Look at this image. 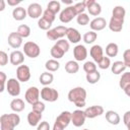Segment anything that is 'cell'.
I'll use <instances>...</instances> for the list:
<instances>
[{
    "label": "cell",
    "instance_id": "cell-1",
    "mask_svg": "<svg viewBox=\"0 0 130 130\" xmlns=\"http://www.w3.org/2000/svg\"><path fill=\"white\" fill-rule=\"evenodd\" d=\"M86 95L87 93H86L85 88L81 86H76L69 90L67 96H68L69 102L73 103L76 107L83 108L86 104Z\"/></svg>",
    "mask_w": 130,
    "mask_h": 130
},
{
    "label": "cell",
    "instance_id": "cell-2",
    "mask_svg": "<svg viewBox=\"0 0 130 130\" xmlns=\"http://www.w3.org/2000/svg\"><path fill=\"white\" fill-rule=\"evenodd\" d=\"M20 123V117L18 114H3L0 117V130H14Z\"/></svg>",
    "mask_w": 130,
    "mask_h": 130
},
{
    "label": "cell",
    "instance_id": "cell-3",
    "mask_svg": "<svg viewBox=\"0 0 130 130\" xmlns=\"http://www.w3.org/2000/svg\"><path fill=\"white\" fill-rule=\"evenodd\" d=\"M71 123V113L69 111H63L55 120L52 130H64Z\"/></svg>",
    "mask_w": 130,
    "mask_h": 130
},
{
    "label": "cell",
    "instance_id": "cell-4",
    "mask_svg": "<svg viewBox=\"0 0 130 130\" xmlns=\"http://www.w3.org/2000/svg\"><path fill=\"white\" fill-rule=\"evenodd\" d=\"M23 54L29 58H37L40 56L41 54V48L40 46L35 43V42H31V41H28L26 43H24L23 45Z\"/></svg>",
    "mask_w": 130,
    "mask_h": 130
},
{
    "label": "cell",
    "instance_id": "cell-5",
    "mask_svg": "<svg viewBox=\"0 0 130 130\" xmlns=\"http://www.w3.org/2000/svg\"><path fill=\"white\" fill-rule=\"evenodd\" d=\"M67 32V27L63 26V25H58L54 28H51L47 31L46 36L49 40L51 41H59L61 39H63L66 36Z\"/></svg>",
    "mask_w": 130,
    "mask_h": 130
},
{
    "label": "cell",
    "instance_id": "cell-6",
    "mask_svg": "<svg viewBox=\"0 0 130 130\" xmlns=\"http://www.w3.org/2000/svg\"><path fill=\"white\" fill-rule=\"evenodd\" d=\"M41 98L49 103H54L59 99V92L57 89L50 87V86H44L41 89Z\"/></svg>",
    "mask_w": 130,
    "mask_h": 130
},
{
    "label": "cell",
    "instance_id": "cell-7",
    "mask_svg": "<svg viewBox=\"0 0 130 130\" xmlns=\"http://www.w3.org/2000/svg\"><path fill=\"white\" fill-rule=\"evenodd\" d=\"M40 95H41V91L37 86H30L26 89L25 93H24V100L26 101V103H28L29 105H34L35 103L39 102L40 100Z\"/></svg>",
    "mask_w": 130,
    "mask_h": 130
},
{
    "label": "cell",
    "instance_id": "cell-8",
    "mask_svg": "<svg viewBox=\"0 0 130 130\" xmlns=\"http://www.w3.org/2000/svg\"><path fill=\"white\" fill-rule=\"evenodd\" d=\"M6 90L11 96H18L20 94V83L17 78H9L6 83Z\"/></svg>",
    "mask_w": 130,
    "mask_h": 130
},
{
    "label": "cell",
    "instance_id": "cell-9",
    "mask_svg": "<svg viewBox=\"0 0 130 130\" xmlns=\"http://www.w3.org/2000/svg\"><path fill=\"white\" fill-rule=\"evenodd\" d=\"M75 16H77L76 12H75V9H74V6L73 5H70L66 8H64L61 12H60V15H59V19L61 22L63 23H68L70 22Z\"/></svg>",
    "mask_w": 130,
    "mask_h": 130
},
{
    "label": "cell",
    "instance_id": "cell-10",
    "mask_svg": "<svg viewBox=\"0 0 130 130\" xmlns=\"http://www.w3.org/2000/svg\"><path fill=\"white\" fill-rule=\"evenodd\" d=\"M30 69L27 65H20L16 69V78L19 82H26L30 79Z\"/></svg>",
    "mask_w": 130,
    "mask_h": 130
},
{
    "label": "cell",
    "instance_id": "cell-11",
    "mask_svg": "<svg viewBox=\"0 0 130 130\" xmlns=\"http://www.w3.org/2000/svg\"><path fill=\"white\" fill-rule=\"evenodd\" d=\"M85 114L82 110H75L71 113V123L75 127H81L85 122Z\"/></svg>",
    "mask_w": 130,
    "mask_h": 130
},
{
    "label": "cell",
    "instance_id": "cell-12",
    "mask_svg": "<svg viewBox=\"0 0 130 130\" xmlns=\"http://www.w3.org/2000/svg\"><path fill=\"white\" fill-rule=\"evenodd\" d=\"M26 11H27V15L30 18H34V19H36V18H39L40 19V17L43 16V13H44L41 4L36 3V2L35 3H30L28 5Z\"/></svg>",
    "mask_w": 130,
    "mask_h": 130
},
{
    "label": "cell",
    "instance_id": "cell-13",
    "mask_svg": "<svg viewBox=\"0 0 130 130\" xmlns=\"http://www.w3.org/2000/svg\"><path fill=\"white\" fill-rule=\"evenodd\" d=\"M85 5H86V9L90 15L99 17V15L102 12V6L100 3H98L94 0H86Z\"/></svg>",
    "mask_w": 130,
    "mask_h": 130
},
{
    "label": "cell",
    "instance_id": "cell-14",
    "mask_svg": "<svg viewBox=\"0 0 130 130\" xmlns=\"http://www.w3.org/2000/svg\"><path fill=\"white\" fill-rule=\"evenodd\" d=\"M84 114H85L86 118L93 119V118L99 117V116L104 114V108L102 106H99V105L91 106V107H88L84 110Z\"/></svg>",
    "mask_w": 130,
    "mask_h": 130
},
{
    "label": "cell",
    "instance_id": "cell-15",
    "mask_svg": "<svg viewBox=\"0 0 130 130\" xmlns=\"http://www.w3.org/2000/svg\"><path fill=\"white\" fill-rule=\"evenodd\" d=\"M73 57L75 61H84L87 57V50L83 45H76L73 48Z\"/></svg>",
    "mask_w": 130,
    "mask_h": 130
},
{
    "label": "cell",
    "instance_id": "cell-16",
    "mask_svg": "<svg viewBox=\"0 0 130 130\" xmlns=\"http://www.w3.org/2000/svg\"><path fill=\"white\" fill-rule=\"evenodd\" d=\"M9 61L12 65L14 66H20L22 65V63L24 62V54L23 52L19 51V50H15L13 52L10 53V56H9Z\"/></svg>",
    "mask_w": 130,
    "mask_h": 130
},
{
    "label": "cell",
    "instance_id": "cell-17",
    "mask_svg": "<svg viewBox=\"0 0 130 130\" xmlns=\"http://www.w3.org/2000/svg\"><path fill=\"white\" fill-rule=\"evenodd\" d=\"M22 38L16 32V31H12L8 35V39H7V42H8V45L13 48V49H18L21 45H22Z\"/></svg>",
    "mask_w": 130,
    "mask_h": 130
},
{
    "label": "cell",
    "instance_id": "cell-18",
    "mask_svg": "<svg viewBox=\"0 0 130 130\" xmlns=\"http://www.w3.org/2000/svg\"><path fill=\"white\" fill-rule=\"evenodd\" d=\"M89 26L91 28V30L93 31H100L103 30L106 26H107V21L104 17H94L92 20H90L89 22Z\"/></svg>",
    "mask_w": 130,
    "mask_h": 130
},
{
    "label": "cell",
    "instance_id": "cell-19",
    "mask_svg": "<svg viewBox=\"0 0 130 130\" xmlns=\"http://www.w3.org/2000/svg\"><path fill=\"white\" fill-rule=\"evenodd\" d=\"M66 37H67V41L72 44H77L81 41V35L79 30L74 27H67Z\"/></svg>",
    "mask_w": 130,
    "mask_h": 130
},
{
    "label": "cell",
    "instance_id": "cell-20",
    "mask_svg": "<svg viewBox=\"0 0 130 130\" xmlns=\"http://www.w3.org/2000/svg\"><path fill=\"white\" fill-rule=\"evenodd\" d=\"M89 55L92 58L93 62L99 63L103 59V57H104V50H103L102 46H100V45H93L90 48V50H89Z\"/></svg>",
    "mask_w": 130,
    "mask_h": 130
},
{
    "label": "cell",
    "instance_id": "cell-21",
    "mask_svg": "<svg viewBox=\"0 0 130 130\" xmlns=\"http://www.w3.org/2000/svg\"><path fill=\"white\" fill-rule=\"evenodd\" d=\"M123 24H124V19H120V18H116V17L112 16L108 25H109L110 30H112L114 32H119L122 30Z\"/></svg>",
    "mask_w": 130,
    "mask_h": 130
},
{
    "label": "cell",
    "instance_id": "cell-22",
    "mask_svg": "<svg viewBox=\"0 0 130 130\" xmlns=\"http://www.w3.org/2000/svg\"><path fill=\"white\" fill-rule=\"evenodd\" d=\"M41 120H42V114L41 113H38V112L31 110L27 114V122H28V125L31 127L38 126L41 123Z\"/></svg>",
    "mask_w": 130,
    "mask_h": 130
},
{
    "label": "cell",
    "instance_id": "cell-23",
    "mask_svg": "<svg viewBox=\"0 0 130 130\" xmlns=\"http://www.w3.org/2000/svg\"><path fill=\"white\" fill-rule=\"evenodd\" d=\"M10 109L14 112V113H19L22 112L25 109V105H24V101L21 99H13L10 102Z\"/></svg>",
    "mask_w": 130,
    "mask_h": 130
},
{
    "label": "cell",
    "instance_id": "cell-24",
    "mask_svg": "<svg viewBox=\"0 0 130 130\" xmlns=\"http://www.w3.org/2000/svg\"><path fill=\"white\" fill-rule=\"evenodd\" d=\"M106 120L111 124V125H118L121 122V118L119 114L113 110H109L106 112Z\"/></svg>",
    "mask_w": 130,
    "mask_h": 130
},
{
    "label": "cell",
    "instance_id": "cell-25",
    "mask_svg": "<svg viewBox=\"0 0 130 130\" xmlns=\"http://www.w3.org/2000/svg\"><path fill=\"white\" fill-rule=\"evenodd\" d=\"M26 16H27V11L25 10V8L21 6H17L12 10V17L17 21L23 20Z\"/></svg>",
    "mask_w": 130,
    "mask_h": 130
},
{
    "label": "cell",
    "instance_id": "cell-26",
    "mask_svg": "<svg viewBox=\"0 0 130 130\" xmlns=\"http://www.w3.org/2000/svg\"><path fill=\"white\" fill-rule=\"evenodd\" d=\"M53 79H54V75L51 72H49V71L43 72L40 75V78H39L41 84H43L44 86H49L53 82Z\"/></svg>",
    "mask_w": 130,
    "mask_h": 130
},
{
    "label": "cell",
    "instance_id": "cell-27",
    "mask_svg": "<svg viewBox=\"0 0 130 130\" xmlns=\"http://www.w3.org/2000/svg\"><path fill=\"white\" fill-rule=\"evenodd\" d=\"M50 54H51V56L53 57V59L57 60V59H61V58L64 56L65 51H64V50H63L59 45H57V44L55 43V44H54V46L51 48Z\"/></svg>",
    "mask_w": 130,
    "mask_h": 130
},
{
    "label": "cell",
    "instance_id": "cell-28",
    "mask_svg": "<svg viewBox=\"0 0 130 130\" xmlns=\"http://www.w3.org/2000/svg\"><path fill=\"white\" fill-rule=\"evenodd\" d=\"M127 67L125 66L124 62L123 61H115L112 65H111V70L114 74L118 75V74H121V73H124L125 72V69Z\"/></svg>",
    "mask_w": 130,
    "mask_h": 130
},
{
    "label": "cell",
    "instance_id": "cell-29",
    "mask_svg": "<svg viewBox=\"0 0 130 130\" xmlns=\"http://www.w3.org/2000/svg\"><path fill=\"white\" fill-rule=\"evenodd\" d=\"M65 70L69 74H75V73H77L78 70H79V65H78L77 61L70 60V61L66 62V64H65Z\"/></svg>",
    "mask_w": 130,
    "mask_h": 130
},
{
    "label": "cell",
    "instance_id": "cell-30",
    "mask_svg": "<svg viewBox=\"0 0 130 130\" xmlns=\"http://www.w3.org/2000/svg\"><path fill=\"white\" fill-rule=\"evenodd\" d=\"M119 52V47L116 43H109L106 47V54L109 58L111 57H116Z\"/></svg>",
    "mask_w": 130,
    "mask_h": 130
},
{
    "label": "cell",
    "instance_id": "cell-31",
    "mask_svg": "<svg viewBox=\"0 0 130 130\" xmlns=\"http://www.w3.org/2000/svg\"><path fill=\"white\" fill-rule=\"evenodd\" d=\"M125 15H126V10H125V8L123 6L117 5V6H115L113 8V11H112V16L113 17L124 19L125 18Z\"/></svg>",
    "mask_w": 130,
    "mask_h": 130
},
{
    "label": "cell",
    "instance_id": "cell-32",
    "mask_svg": "<svg viewBox=\"0 0 130 130\" xmlns=\"http://www.w3.org/2000/svg\"><path fill=\"white\" fill-rule=\"evenodd\" d=\"M45 68L49 72H55L60 68V63L55 59H50L45 63Z\"/></svg>",
    "mask_w": 130,
    "mask_h": 130
},
{
    "label": "cell",
    "instance_id": "cell-33",
    "mask_svg": "<svg viewBox=\"0 0 130 130\" xmlns=\"http://www.w3.org/2000/svg\"><path fill=\"white\" fill-rule=\"evenodd\" d=\"M16 32L22 38V39H25V38H28L30 36V27L27 25V24H20L18 27H17V30Z\"/></svg>",
    "mask_w": 130,
    "mask_h": 130
},
{
    "label": "cell",
    "instance_id": "cell-34",
    "mask_svg": "<svg viewBox=\"0 0 130 130\" xmlns=\"http://www.w3.org/2000/svg\"><path fill=\"white\" fill-rule=\"evenodd\" d=\"M85 79H86V81H87L88 83H90V84H95V83L99 82L100 79H101V73H100L98 70L94 71V72H91V73H86Z\"/></svg>",
    "mask_w": 130,
    "mask_h": 130
},
{
    "label": "cell",
    "instance_id": "cell-35",
    "mask_svg": "<svg viewBox=\"0 0 130 130\" xmlns=\"http://www.w3.org/2000/svg\"><path fill=\"white\" fill-rule=\"evenodd\" d=\"M96 38H98V34L95 31H93V30H89V31L85 32L83 35V37H82V39H83L85 44H92L96 40Z\"/></svg>",
    "mask_w": 130,
    "mask_h": 130
},
{
    "label": "cell",
    "instance_id": "cell-36",
    "mask_svg": "<svg viewBox=\"0 0 130 130\" xmlns=\"http://www.w3.org/2000/svg\"><path fill=\"white\" fill-rule=\"evenodd\" d=\"M130 84V72H124L119 80V86L124 89L126 86H128Z\"/></svg>",
    "mask_w": 130,
    "mask_h": 130
},
{
    "label": "cell",
    "instance_id": "cell-37",
    "mask_svg": "<svg viewBox=\"0 0 130 130\" xmlns=\"http://www.w3.org/2000/svg\"><path fill=\"white\" fill-rule=\"evenodd\" d=\"M38 26H39V28H41V29H43V30H49V29H51V26H52V23L49 21V20H47V19H45L44 17H41L39 20H38Z\"/></svg>",
    "mask_w": 130,
    "mask_h": 130
},
{
    "label": "cell",
    "instance_id": "cell-38",
    "mask_svg": "<svg viewBox=\"0 0 130 130\" xmlns=\"http://www.w3.org/2000/svg\"><path fill=\"white\" fill-rule=\"evenodd\" d=\"M47 8L50 9L51 11H53L54 13L57 14L58 12H60V9H61V3H60L59 1H55V0L50 1V2L48 3V5H47Z\"/></svg>",
    "mask_w": 130,
    "mask_h": 130
},
{
    "label": "cell",
    "instance_id": "cell-39",
    "mask_svg": "<svg viewBox=\"0 0 130 130\" xmlns=\"http://www.w3.org/2000/svg\"><path fill=\"white\" fill-rule=\"evenodd\" d=\"M83 70H84L85 73H91V72L96 71L95 62H93V61H86L83 64Z\"/></svg>",
    "mask_w": 130,
    "mask_h": 130
},
{
    "label": "cell",
    "instance_id": "cell-40",
    "mask_svg": "<svg viewBox=\"0 0 130 130\" xmlns=\"http://www.w3.org/2000/svg\"><path fill=\"white\" fill-rule=\"evenodd\" d=\"M76 21L79 25H86L88 24L90 21H89V16L86 14V13H81L79 15L76 16Z\"/></svg>",
    "mask_w": 130,
    "mask_h": 130
},
{
    "label": "cell",
    "instance_id": "cell-41",
    "mask_svg": "<svg viewBox=\"0 0 130 130\" xmlns=\"http://www.w3.org/2000/svg\"><path fill=\"white\" fill-rule=\"evenodd\" d=\"M111 60H110V58L107 56H104L103 57V59L98 63V66H99V68H101V69H103V70H105V69H108L109 67H111Z\"/></svg>",
    "mask_w": 130,
    "mask_h": 130
},
{
    "label": "cell",
    "instance_id": "cell-42",
    "mask_svg": "<svg viewBox=\"0 0 130 130\" xmlns=\"http://www.w3.org/2000/svg\"><path fill=\"white\" fill-rule=\"evenodd\" d=\"M73 6H74V9H75V12H76L77 15H79V14H81V13H84V10L86 9L85 1L77 2V3H75Z\"/></svg>",
    "mask_w": 130,
    "mask_h": 130
},
{
    "label": "cell",
    "instance_id": "cell-43",
    "mask_svg": "<svg viewBox=\"0 0 130 130\" xmlns=\"http://www.w3.org/2000/svg\"><path fill=\"white\" fill-rule=\"evenodd\" d=\"M42 17H44L45 19H47V20H49L51 23H53V21L55 20V18H56V13H54L53 11H51L50 9H46L45 11H44V13H43V16Z\"/></svg>",
    "mask_w": 130,
    "mask_h": 130
},
{
    "label": "cell",
    "instance_id": "cell-44",
    "mask_svg": "<svg viewBox=\"0 0 130 130\" xmlns=\"http://www.w3.org/2000/svg\"><path fill=\"white\" fill-rule=\"evenodd\" d=\"M31 107H32V111H36V112L41 113V114H42V113L45 111V109H46L45 104H44L43 102H41V101H39V102L35 103L34 105H31Z\"/></svg>",
    "mask_w": 130,
    "mask_h": 130
},
{
    "label": "cell",
    "instance_id": "cell-45",
    "mask_svg": "<svg viewBox=\"0 0 130 130\" xmlns=\"http://www.w3.org/2000/svg\"><path fill=\"white\" fill-rule=\"evenodd\" d=\"M56 44H57V45H59V46H60V47L65 51V53H67V52L69 51L70 45H69V42H68L67 40H65V39H61V40L57 41V42H56Z\"/></svg>",
    "mask_w": 130,
    "mask_h": 130
},
{
    "label": "cell",
    "instance_id": "cell-46",
    "mask_svg": "<svg viewBox=\"0 0 130 130\" xmlns=\"http://www.w3.org/2000/svg\"><path fill=\"white\" fill-rule=\"evenodd\" d=\"M7 77H6V74L3 72V71H0V81H1V89L0 91H4L6 89V83H7Z\"/></svg>",
    "mask_w": 130,
    "mask_h": 130
},
{
    "label": "cell",
    "instance_id": "cell-47",
    "mask_svg": "<svg viewBox=\"0 0 130 130\" xmlns=\"http://www.w3.org/2000/svg\"><path fill=\"white\" fill-rule=\"evenodd\" d=\"M123 62L126 67L130 68V49H127L123 53Z\"/></svg>",
    "mask_w": 130,
    "mask_h": 130
},
{
    "label": "cell",
    "instance_id": "cell-48",
    "mask_svg": "<svg viewBox=\"0 0 130 130\" xmlns=\"http://www.w3.org/2000/svg\"><path fill=\"white\" fill-rule=\"evenodd\" d=\"M8 63V55L4 51H0V66H5Z\"/></svg>",
    "mask_w": 130,
    "mask_h": 130
},
{
    "label": "cell",
    "instance_id": "cell-49",
    "mask_svg": "<svg viewBox=\"0 0 130 130\" xmlns=\"http://www.w3.org/2000/svg\"><path fill=\"white\" fill-rule=\"evenodd\" d=\"M123 122L124 125L127 127L128 130H130V111H127L123 116Z\"/></svg>",
    "mask_w": 130,
    "mask_h": 130
},
{
    "label": "cell",
    "instance_id": "cell-50",
    "mask_svg": "<svg viewBox=\"0 0 130 130\" xmlns=\"http://www.w3.org/2000/svg\"><path fill=\"white\" fill-rule=\"evenodd\" d=\"M37 130H50V124L47 121H42L38 126Z\"/></svg>",
    "mask_w": 130,
    "mask_h": 130
},
{
    "label": "cell",
    "instance_id": "cell-51",
    "mask_svg": "<svg viewBox=\"0 0 130 130\" xmlns=\"http://www.w3.org/2000/svg\"><path fill=\"white\" fill-rule=\"evenodd\" d=\"M7 4L9 6H12V7H17V5L21 2V0H7L6 1Z\"/></svg>",
    "mask_w": 130,
    "mask_h": 130
},
{
    "label": "cell",
    "instance_id": "cell-52",
    "mask_svg": "<svg viewBox=\"0 0 130 130\" xmlns=\"http://www.w3.org/2000/svg\"><path fill=\"white\" fill-rule=\"evenodd\" d=\"M123 90H124L125 94H126V95H127L128 98H130V84H129L128 86H126V87H125V88H124Z\"/></svg>",
    "mask_w": 130,
    "mask_h": 130
},
{
    "label": "cell",
    "instance_id": "cell-53",
    "mask_svg": "<svg viewBox=\"0 0 130 130\" xmlns=\"http://www.w3.org/2000/svg\"><path fill=\"white\" fill-rule=\"evenodd\" d=\"M5 9V0L0 1V11H3Z\"/></svg>",
    "mask_w": 130,
    "mask_h": 130
},
{
    "label": "cell",
    "instance_id": "cell-54",
    "mask_svg": "<svg viewBox=\"0 0 130 130\" xmlns=\"http://www.w3.org/2000/svg\"><path fill=\"white\" fill-rule=\"evenodd\" d=\"M64 4H72V1H65V0H63L62 1Z\"/></svg>",
    "mask_w": 130,
    "mask_h": 130
},
{
    "label": "cell",
    "instance_id": "cell-55",
    "mask_svg": "<svg viewBox=\"0 0 130 130\" xmlns=\"http://www.w3.org/2000/svg\"><path fill=\"white\" fill-rule=\"evenodd\" d=\"M83 130H89V129H83Z\"/></svg>",
    "mask_w": 130,
    "mask_h": 130
}]
</instances>
